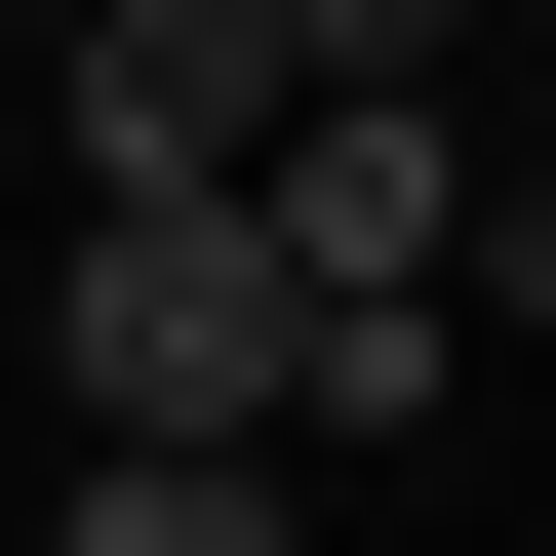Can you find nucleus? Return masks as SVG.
Here are the masks:
<instances>
[{
    "label": "nucleus",
    "instance_id": "obj_1",
    "mask_svg": "<svg viewBox=\"0 0 556 556\" xmlns=\"http://www.w3.org/2000/svg\"><path fill=\"white\" fill-rule=\"evenodd\" d=\"M318 278H278V199H80V278H40V397L80 438H318Z\"/></svg>",
    "mask_w": 556,
    "mask_h": 556
},
{
    "label": "nucleus",
    "instance_id": "obj_5",
    "mask_svg": "<svg viewBox=\"0 0 556 556\" xmlns=\"http://www.w3.org/2000/svg\"><path fill=\"white\" fill-rule=\"evenodd\" d=\"M0 40H80V0H0Z\"/></svg>",
    "mask_w": 556,
    "mask_h": 556
},
{
    "label": "nucleus",
    "instance_id": "obj_4",
    "mask_svg": "<svg viewBox=\"0 0 556 556\" xmlns=\"http://www.w3.org/2000/svg\"><path fill=\"white\" fill-rule=\"evenodd\" d=\"M477 358H556V160H477Z\"/></svg>",
    "mask_w": 556,
    "mask_h": 556
},
{
    "label": "nucleus",
    "instance_id": "obj_2",
    "mask_svg": "<svg viewBox=\"0 0 556 556\" xmlns=\"http://www.w3.org/2000/svg\"><path fill=\"white\" fill-rule=\"evenodd\" d=\"M40 80H80V199H278V119H318V40H278V0H80Z\"/></svg>",
    "mask_w": 556,
    "mask_h": 556
},
{
    "label": "nucleus",
    "instance_id": "obj_3",
    "mask_svg": "<svg viewBox=\"0 0 556 556\" xmlns=\"http://www.w3.org/2000/svg\"><path fill=\"white\" fill-rule=\"evenodd\" d=\"M40 556H278V477H239V438H80V477H40Z\"/></svg>",
    "mask_w": 556,
    "mask_h": 556
}]
</instances>
